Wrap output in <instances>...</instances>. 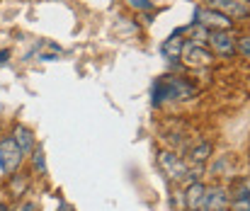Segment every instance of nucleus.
I'll use <instances>...</instances> for the list:
<instances>
[{
  "mask_svg": "<svg viewBox=\"0 0 250 211\" xmlns=\"http://www.w3.org/2000/svg\"><path fill=\"white\" fill-rule=\"evenodd\" d=\"M236 51H238L243 59H250V34L238 37V42H236Z\"/></svg>",
  "mask_w": 250,
  "mask_h": 211,
  "instance_id": "16",
  "label": "nucleus"
},
{
  "mask_svg": "<svg viewBox=\"0 0 250 211\" xmlns=\"http://www.w3.org/2000/svg\"><path fill=\"white\" fill-rule=\"evenodd\" d=\"M17 211H39V204L37 202H24V204H20Z\"/></svg>",
  "mask_w": 250,
  "mask_h": 211,
  "instance_id": "18",
  "label": "nucleus"
},
{
  "mask_svg": "<svg viewBox=\"0 0 250 211\" xmlns=\"http://www.w3.org/2000/svg\"><path fill=\"white\" fill-rule=\"evenodd\" d=\"M22 160H24V153H22V148L15 143L12 136L0 141V172H2V175L17 172L20 165H22Z\"/></svg>",
  "mask_w": 250,
  "mask_h": 211,
  "instance_id": "2",
  "label": "nucleus"
},
{
  "mask_svg": "<svg viewBox=\"0 0 250 211\" xmlns=\"http://www.w3.org/2000/svg\"><path fill=\"white\" fill-rule=\"evenodd\" d=\"M194 22L207 29H231V24H233V20H229L226 15H221L219 10H214L209 5L194 7Z\"/></svg>",
  "mask_w": 250,
  "mask_h": 211,
  "instance_id": "5",
  "label": "nucleus"
},
{
  "mask_svg": "<svg viewBox=\"0 0 250 211\" xmlns=\"http://www.w3.org/2000/svg\"><path fill=\"white\" fill-rule=\"evenodd\" d=\"M182 29H177L175 34H170L166 42L161 44V54H163V59L167 61H175V59H180V54H182V46H185V39H182Z\"/></svg>",
  "mask_w": 250,
  "mask_h": 211,
  "instance_id": "10",
  "label": "nucleus"
},
{
  "mask_svg": "<svg viewBox=\"0 0 250 211\" xmlns=\"http://www.w3.org/2000/svg\"><path fill=\"white\" fill-rule=\"evenodd\" d=\"M207 42H209V46L214 49L216 56L229 59V56L236 54V42H238V37H236L231 29H209Z\"/></svg>",
  "mask_w": 250,
  "mask_h": 211,
  "instance_id": "4",
  "label": "nucleus"
},
{
  "mask_svg": "<svg viewBox=\"0 0 250 211\" xmlns=\"http://www.w3.org/2000/svg\"><path fill=\"white\" fill-rule=\"evenodd\" d=\"M12 139H15V143L22 148V153H24V155H27V153H32V150L37 148L34 134H32L27 127H22V124H17V127L12 129Z\"/></svg>",
  "mask_w": 250,
  "mask_h": 211,
  "instance_id": "11",
  "label": "nucleus"
},
{
  "mask_svg": "<svg viewBox=\"0 0 250 211\" xmlns=\"http://www.w3.org/2000/svg\"><path fill=\"white\" fill-rule=\"evenodd\" d=\"M151 95H153L151 102L156 107H161L163 102H185V100H192L197 95V90H194L192 83H187L180 75H163V78H158L153 83Z\"/></svg>",
  "mask_w": 250,
  "mask_h": 211,
  "instance_id": "1",
  "label": "nucleus"
},
{
  "mask_svg": "<svg viewBox=\"0 0 250 211\" xmlns=\"http://www.w3.org/2000/svg\"><path fill=\"white\" fill-rule=\"evenodd\" d=\"M207 5L219 10L229 20H246L250 15V0H207Z\"/></svg>",
  "mask_w": 250,
  "mask_h": 211,
  "instance_id": "7",
  "label": "nucleus"
},
{
  "mask_svg": "<svg viewBox=\"0 0 250 211\" xmlns=\"http://www.w3.org/2000/svg\"><path fill=\"white\" fill-rule=\"evenodd\" d=\"M209 158H211V143H209V141H202V143H197V146L189 150V163H187V165L204 168Z\"/></svg>",
  "mask_w": 250,
  "mask_h": 211,
  "instance_id": "12",
  "label": "nucleus"
},
{
  "mask_svg": "<svg viewBox=\"0 0 250 211\" xmlns=\"http://www.w3.org/2000/svg\"><path fill=\"white\" fill-rule=\"evenodd\" d=\"M7 56H10V51H7V49H2V51H0V63H5V61H7Z\"/></svg>",
  "mask_w": 250,
  "mask_h": 211,
  "instance_id": "19",
  "label": "nucleus"
},
{
  "mask_svg": "<svg viewBox=\"0 0 250 211\" xmlns=\"http://www.w3.org/2000/svg\"><path fill=\"white\" fill-rule=\"evenodd\" d=\"M158 165H161V170L166 172L167 177L175 180V182L185 180V175H187V163L180 155H175L172 150H161L158 153Z\"/></svg>",
  "mask_w": 250,
  "mask_h": 211,
  "instance_id": "6",
  "label": "nucleus"
},
{
  "mask_svg": "<svg viewBox=\"0 0 250 211\" xmlns=\"http://www.w3.org/2000/svg\"><path fill=\"white\" fill-rule=\"evenodd\" d=\"M27 185H29V182H27L24 175H15V172L10 175V194H12V197L24 194V192H27Z\"/></svg>",
  "mask_w": 250,
  "mask_h": 211,
  "instance_id": "14",
  "label": "nucleus"
},
{
  "mask_svg": "<svg viewBox=\"0 0 250 211\" xmlns=\"http://www.w3.org/2000/svg\"><path fill=\"white\" fill-rule=\"evenodd\" d=\"M126 2H129V7H134V10H144V12L153 10V0H126Z\"/></svg>",
  "mask_w": 250,
  "mask_h": 211,
  "instance_id": "17",
  "label": "nucleus"
},
{
  "mask_svg": "<svg viewBox=\"0 0 250 211\" xmlns=\"http://www.w3.org/2000/svg\"><path fill=\"white\" fill-rule=\"evenodd\" d=\"M180 59H182L185 66H189V68H209V66L214 63V54H211L207 46L197 44V42H185Z\"/></svg>",
  "mask_w": 250,
  "mask_h": 211,
  "instance_id": "3",
  "label": "nucleus"
},
{
  "mask_svg": "<svg viewBox=\"0 0 250 211\" xmlns=\"http://www.w3.org/2000/svg\"><path fill=\"white\" fill-rule=\"evenodd\" d=\"M32 168H34V172L46 175V158H44V150L42 148H34L32 150Z\"/></svg>",
  "mask_w": 250,
  "mask_h": 211,
  "instance_id": "15",
  "label": "nucleus"
},
{
  "mask_svg": "<svg viewBox=\"0 0 250 211\" xmlns=\"http://www.w3.org/2000/svg\"><path fill=\"white\" fill-rule=\"evenodd\" d=\"M204 199H207V187L197 180V182H189L187 190H185V209L187 211H199L204 207Z\"/></svg>",
  "mask_w": 250,
  "mask_h": 211,
  "instance_id": "8",
  "label": "nucleus"
},
{
  "mask_svg": "<svg viewBox=\"0 0 250 211\" xmlns=\"http://www.w3.org/2000/svg\"><path fill=\"white\" fill-rule=\"evenodd\" d=\"M231 202H229V211H250V194L246 192L243 185H236L233 194H229Z\"/></svg>",
  "mask_w": 250,
  "mask_h": 211,
  "instance_id": "13",
  "label": "nucleus"
},
{
  "mask_svg": "<svg viewBox=\"0 0 250 211\" xmlns=\"http://www.w3.org/2000/svg\"><path fill=\"white\" fill-rule=\"evenodd\" d=\"M0 211H7V204H5V202H0Z\"/></svg>",
  "mask_w": 250,
  "mask_h": 211,
  "instance_id": "20",
  "label": "nucleus"
},
{
  "mask_svg": "<svg viewBox=\"0 0 250 211\" xmlns=\"http://www.w3.org/2000/svg\"><path fill=\"white\" fill-rule=\"evenodd\" d=\"M229 192L224 187H211L207 190V199H204V207L202 211H229Z\"/></svg>",
  "mask_w": 250,
  "mask_h": 211,
  "instance_id": "9",
  "label": "nucleus"
}]
</instances>
